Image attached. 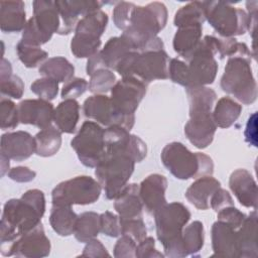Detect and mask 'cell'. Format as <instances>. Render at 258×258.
<instances>
[{
    "label": "cell",
    "instance_id": "1",
    "mask_svg": "<svg viewBox=\"0 0 258 258\" xmlns=\"http://www.w3.org/2000/svg\"><path fill=\"white\" fill-rule=\"evenodd\" d=\"M45 212V197L42 190H26L20 199H10L3 207L0 224L1 246L11 244L21 235L41 223Z\"/></svg>",
    "mask_w": 258,
    "mask_h": 258
},
{
    "label": "cell",
    "instance_id": "2",
    "mask_svg": "<svg viewBox=\"0 0 258 258\" xmlns=\"http://www.w3.org/2000/svg\"><path fill=\"white\" fill-rule=\"evenodd\" d=\"M167 15L166 6L161 2L136 6L129 27L122 34L131 41L138 52L163 49V41L157 34L165 27Z\"/></svg>",
    "mask_w": 258,
    "mask_h": 258
},
{
    "label": "cell",
    "instance_id": "3",
    "mask_svg": "<svg viewBox=\"0 0 258 258\" xmlns=\"http://www.w3.org/2000/svg\"><path fill=\"white\" fill-rule=\"evenodd\" d=\"M156 236L164 249V255L170 258L185 257L182 246V231L191 215L179 202L165 204L154 213Z\"/></svg>",
    "mask_w": 258,
    "mask_h": 258
},
{
    "label": "cell",
    "instance_id": "4",
    "mask_svg": "<svg viewBox=\"0 0 258 258\" xmlns=\"http://www.w3.org/2000/svg\"><path fill=\"white\" fill-rule=\"evenodd\" d=\"M135 163L128 147L106 148L104 157L95 167V175L105 191L106 199L114 200L127 184Z\"/></svg>",
    "mask_w": 258,
    "mask_h": 258
},
{
    "label": "cell",
    "instance_id": "5",
    "mask_svg": "<svg viewBox=\"0 0 258 258\" xmlns=\"http://www.w3.org/2000/svg\"><path fill=\"white\" fill-rule=\"evenodd\" d=\"M160 158L165 168L178 179L199 178L214 172V162L210 156L202 152H191L177 141L166 144Z\"/></svg>",
    "mask_w": 258,
    "mask_h": 258
},
{
    "label": "cell",
    "instance_id": "6",
    "mask_svg": "<svg viewBox=\"0 0 258 258\" xmlns=\"http://www.w3.org/2000/svg\"><path fill=\"white\" fill-rule=\"evenodd\" d=\"M168 54L164 49L132 51L116 67L115 71L122 77H135L145 84L168 78Z\"/></svg>",
    "mask_w": 258,
    "mask_h": 258
},
{
    "label": "cell",
    "instance_id": "7",
    "mask_svg": "<svg viewBox=\"0 0 258 258\" xmlns=\"http://www.w3.org/2000/svg\"><path fill=\"white\" fill-rule=\"evenodd\" d=\"M251 58L229 57L221 78L222 90L234 96L244 105L253 104L257 99V84L251 69Z\"/></svg>",
    "mask_w": 258,
    "mask_h": 258
},
{
    "label": "cell",
    "instance_id": "8",
    "mask_svg": "<svg viewBox=\"0 0 258 258\" xmlns=\"http://www.w3.org/2000/svg\"><path fill=\"white\" fill-rule=\"evenodd\" d=\"M218 53V37L206 35L186 59L187 88L207 87L214 83L218 73V62L215 55Z\"/></svg>",
    "mask_w": 258,
    "mask_h": 258
},
{
    "label": "cell",
    "instance_id": "9",
    "mask_svg": "<svg viewBox=\"0 0 258 258\" xmlns=\"http://www.w3.org/2000/svg\"><path fill=\"white\" fill-rule=\"evenodd\" d=\"M205 18L222 37L243 35L248 31L247 12L225 1H204Z\"/></svg>",
    "mask_w": 258,
    "mask_h": 258
},
{
    "label": "cell",
    "instance_id": "10",
    "mask_svg": "<svg viewBox=\"0 0 258 258\" xmlns=\"http://www.w3.org/2000/svg\"><path fill=\"white\" fill-rule=\"evenodd\" d=\"M147 91V84L135 77H125L111 89V103L123 120L124 127L130 131L135 123V111L143 100Z\"/></svg>",
    "mask_w": 258,
    "mask_h": 258
},
{
    "label": "cell",
    "instance_id": "11",
    "mask_svg": "<svg viewBox=\"0 0 258 258\" xmlns=\"http://www.w3.org/2000/svg\"><path fill=\"white\" fill-rule=\"evenodd\" d=\"M102 186L89 175H79L59 182L51 191L52 206L90 205L100 198Z\"/></svg>",
    "mask_w": 258,
    "mask_h": 258
},
{
    "label": "cell",
    "instance_id": "12",
    "mask_svg": "<svg viewBox=\"0 0 258 258\" xmlns=\"http://www.w3.org/2000/svg\"><path fill=\"white\" fill-rule=\"evenodd\" d=\"M103 127L94 121H85L77 135L72 139L71 146L76 151L82 164L95 168L106 152Z\"/></svg>",
    "mask_w": 258,
    "mask_h": 258
},
{
    "label": "cell",
    "instance_id": "13",
    "mask_svg": "<svg viewBox=\"0 0 258 258\" xmlns=\"http://www.w3.org/2000/svg\"><path fill=\"white\" fill-rule=\"evenodd\" d=\"M50 241L44 233L42 224L21 235L11 244L1 246L3 256H16L24 258H42L50 253Z\"/></svg>",
    "mask_w": 258,
    "mask_h": 258
},
{
    "label": "cell",
    "instance_id": "14",
    "mask_svg": "<svg viewBox=\"0 0 258 258\" xmlns=\"http://www.w3.org/2000/svg\"><path fill=\"white\" fill-rule=\"evenodd\" d=\"M216 130L211 109L189 108V120L184 125V134L194 146L199 149L208 147L214 140Z\"/></svg>",
    "mask_w": 258,
    "mask_h": 258
},
{
    "label": "cell",
    "instance_id": "15",
    "mask_svg": "<svg viewBox=\"0 0 258 258\" xmlns=\"http://www.w3.org/2000/svg\"><path fill=\"white\" fill-rule=\"evenodd\" d=\"M55 4L61 21L57 33L64 35L75 30L80 16L84 17L89 13L101 10L104 3L94 0H57Z\"/></svg>",
    "mask_w": 258,
    "mask_h": 258
},
{
    "label": "cell",
    "instance_id": "16",
    "mask_svg": "<svg viewBox=\"0 0 258 258\" xmlns=\"http://www.w3.org/2000/svg\"><path fill=\"white\" fill-rule=\"evenodd\" d=\"M83 112L87 118L105 127L113 125L124 127L123 120L115 112L110 97L104 94H95L87 98L83 104Z\"/></svg>",
    "mask_w": 258,
    "mask_h": 258
},
{
    "label": "cell",
    "instance_id": "17",
    "mask_svg": "<svg viewBox=\"0 0 258 258\" xmlns=\"http://www.w3.org/2000/svg\"><path fill=\"white\" fill-rule=\"evenodd\" d=\"M19 121L22 124H29L39 129L46 128L53 121L54 108L49 101L38 99H26L18 105Z\"/></svg>",
    "mask_w": 258,
    "mask_h": 258
},
{
    "label": "cell",
    "instance_id": "18",
    "mask_svg": "<svg viewBox=\"0 0 258 258\" xmlns=\"http://www.w3.org/2000/svg\"><path fill=\"white\" fill-rule=\"evenodd\" d=\"M167 179L159 173H152L146 176L139 184V197L143 209L150 215L166 204L165 191Z\"/></svg>",
    "mask_w": 258,
    "mask_h": 258
},
{
    "label": "cell",
    "instance_id": "19",
    "mask_svg": "<svg viewBox=\"0 0 258 258\" xmlns=\"http://www.w3.org/2000/svg\"><path fill=\"white\" fill-rule=\"evenodd\" d=\"M0 153L15 161H22L35 153V140L26 131L4 133L0 140Z\"/></svg>",
    "mask_w": 258,
    "mask_h": 258
},
{
    "label": "cell",
    "instance_id": "20",
    "mask_svg": "<svg viewBox=\"0 0 258 258\" xmlns=\"http://www.w3.org/2000/svg\"><path fill=\"white\" fill-rule=\"evenodd\" d=\"M229 186L243 207L257 209V183L247 169L234 170L229 177Z\"/></svg>",
    "mask_w": 258,
    "mask_h": 258
},
{
    "label": "cell",
    "instance_id": "21",
    "mask_svg": "<svg viewBox=\"0 0 258 258\" xmlns=\"http://www.w3.org/2000/svg\"><path fill=\"white\" fill-rule=\"evenodd\" d=\"M33 20L36 27L49 39L60 28V16L55 1L35 0L32 2Z\"/></svg>",
    "mask_w": 258,
    "mask_h": 258
},
{
    "label": "cell",
    "instance_id": "22",
    "mask_svg": "<svg viewBox=\"0 0 258 258\" xmlns=\"http://www.w3.org/2000/svg\"><path fill=\"white\" fill-rule=\"evenodd\" d=\"M258 216L254 210L246 216L242 225L236 230L237 254L242 258H256L258 256L257 243Z\"/></svg>",
    "mask_w": 258,
    "mask_h": 258
},
{
    "label": "cell",
    "instance_id": "23",
    "mask_svg": "<svg viewBox=\"0 0 258 258\" xmlns=\"http://www.w3.org/2000/svg\"><path fill=\"white\" fill-rule=\"evenodd\" d=\"M236 230L230 225L216 221L211 229L213 256L218 257H238Z\"/></svg>",
    "mask_w": 258,
    "mask_h": 258
},
{
    "label": "cell",
    "instance_id": "24",
    "mask_svg": "<svg viewBox=\"0 0 258 258\" xmlns=\"http://www.w3.org/2000/svg\"><path fill=\"white\" fill-rule=\"evenodd\" d=\"M114 200V209L119 220L142 218L144 209L139 197V184H126Z\"/></svg>",
    "mask_w": 258,
    "mask_h": 258
},
{
    "label": "cell",
    "instance_id": "25",
    "mask_svg": "<svg viewBox=\"0 0 258 258\" xmlns=\"http://www.w3.org/2000/svg\"><path fill=\"white\" fill-rule=\"evenodd\" d=\"M26 22L23 1H0V28L3 32H19L24 29Z\"/></svg>",
    "mask_w": 258,
    "mask_h": 258
},
{
    "label": "cell",
    "instance_id": "26",
    "mask_svg": "<svg viewBox=\"0 0 258 258\" xmlns=\"http://www.w3.org/2000/svg\"><path fill=\"white\" fill-rule=\"evenodd\" d=\"M221 186V182L212 175L197 178L185 190V199L199 210H208L210 208V199L212 195Z\"/></svg>",
    "mask_w": 258,
    "mask_h": 258
},
{
    "label": "cell",
    "instance_id": "27",
    "mask_svg": "<svg viewBox=\"0 0 258 258\" xmlns=\"http://www.w3.org/2000/svg\"><path fill=\"white\" fill-rule=\"evenodd\" d=\"M203 35V25L192 24L178 27L172 40L173 50L187 59L200 43Z\"/></svg>",
    "mask_w": 258,
    "mask_h": 258
},
{
    "label": "cell",
    "instance_id": "28",
    "mask_svg": "<svg viewBox=\"0 0 258 258\" xmlns=\"http://www.w3.org/2000/svg\"><path fill=\"white\" fill-rule=\"evenodd\" d=\"M132 51H136L133 44L126 36L121 34L120 36L111 37L100 50V54L105 68L115 71L118 63Z\"/></svg>",
    "mask_w": 258,
    "mask_h": 258
},
{
    "label": "cell",
    "instance_id": "29",
    "mask_svg": "<svg viewBox=\"0 0 258 258\" xmlns=\"http://www.w3.org/2000/svg\"><path fill=\"white\" fill-rule=\"evenodd\" d=\"M79 119L80 104L75 99H66L54 109L53 122L61 133H74L77 129Z\"/></svg>",
    "mask_w": 258,
    "mask_h": 258
},
{
    "label": "cell",
    "instance_id": "30",
    "mask_svg": "<svg viewBox=\"0 0 258 258\" xmlns=\"http://www.w3.org/2000/svg\"><path fill=\"white\" fill-rule=\"evenodd\" d=\"M107 24L108 15L104 11L98 10L87 14L79 20L75 28V34L87 38L101 39Z\"/></svg>",
    "mask_w": 258,
    "mask_h": 258
},
{
    "label": "cell",
    "instance_id": "31",
    "mask_svg": "<svg viewBox=\"0 0 258 258\" xmlns=\"http://www.w3.org/2000/svg\"><path fill=\"white\" fill-rule=\"evenodd\" d=\"M78 215L70 206H52L49 215V224L59 236L67 237L74 234Z\"/></svg>",
    "mask_w": 258,
    "mask_h": 258
},
{
    "label": "cell",
    "instance_id": "32",
    "mask_svg": "<svg viewBox=\"0 0 258 258\" xmlns=\"http://www.w3.org/2000/svg\"><path fill=\"white\" fill-rule=\"evenodd\" d=\"M242 106L230 97H223L218 100L212 112L217 127L229 128L240 117Z\"/></svg>",
    "mask_w": 258,
    "mask_h": 258
},
{
    "label": "cell",
    "instance_id": "33",
    "mask_svg": "<svg viewBox=\"0 0 258 258\" xmlns=\"http://www.w3.org/2000/svg\"><path fill=\"white\" fill-rule=\"evenodd\" d=\"M42 77L51 78L58 83H67L74 78L75 68L63 56H53L46 59L38 69Z\"/></svg>",
    "mask_w": 258,
    "mask_h": 258
},
{
    "label": "cell",
    "instance_id": "34",
    "mask_svg": "<svg viewBox=\"0 0 258 258\" xmlns=\"http://www.w3.org/2000/svg\"><path fill=\"white\" fill-rule=\"evenodd\" d=\"M35 153L41 157L54 155L61 145V132L54 126L50 125L41 129L34 136Z\"/></svg>",
    "mask_w": 258,
    "mask_h": 258
},
{
    "label": "cell",
    "instance_id": "35",
    "mask_svg": "<svg viewBox=\"0 0 258 258\" xmlns=\"http://www.w3.org/2000/svg\"><path fill=\"white\" fill-rule=\"evenodd\" d=\"M100 233V215L95 212H84L78 215L75 238L81 243L95 239Z\"/></svg>",
    "mask_w": 258,
    "mask_h": 258
},
{
    "label": "cell",
    "instance_id": "36",
    "mask_svg": "<svg viewBox=\"0 0 258 258\" xmlns=\"http://www.w3.org/2000/svg\"><path fill=\"white\" fill-rule=\"evenodd\" d=\"M182 246L186 256H197L205 242L204 225L201 221H194L182 231Z\"/></svg>",
    "mask_w": 258,
    "mask_h": 258
},
{
    "label": "cell",
    "instance_id": "37",
    "mask_svg": "<svg viewBox=\"0 0 258 258\" xmlns=\"http://www.w3.org/2000/svg\"><path fill=\"white\" fill-rule=\"evenodd\" d=\"M205 21L204 1H194L183 5L175 12L173 18V23L177 28L192 24L203 25Z\"/></svg>",
    "mask_w": 258,
    "mask_h": 258
},
{
    "label": "cell",
    "instance_id": "38",
    "mask_svg": "<svg viewBox=\"0 0 258 258\" xmlns=\"http://www.w3.org/2000/svg\"><path fill=\"white\" fill-rule=\"evenodd\" d=\"M16 52L20 61L29 69L41 66L48 56V53L39 46H30L19 41L16 45Z\"/></svg>",
    "mask_w": 258,
    "mask_h": 258
},
{
    "label": "cell",
    "instance_id": "39",
    "mask_svg": "<svg viewBox=\"0 0 258 258\" xmlns=\"http://www.w3.org/2000/svg\"><path fill=\"white\" fill-rule=\"evenodd\" d=\"M116 84V76L109 69H100L90 76L89 91L94 94H105Z\"/></svg>",
    "mask_w": 258,
    "mask_h": 258
},
{
    "label": "cell",
    "instance_id": "40",
    "mask_svg": "<svg viewBox=\"0 0 258 258\" xmlns=\"http://www.w3.org/2000/svg\"><path fill=\"white\" fill-rule=\"evenodd\" d=\"M101 39L87 38L79 35H74L71 41V51L77 58L91 57L99 51Z\"/></svg>",
    "mask_w": 258,
    "mask_h": 258
},
{
    "label": "cell",
    "instance_id": "41",
    "mask_svg": "<svg viewBox=\"0 0 258 258\" xmlns=\"http://www.w3.org/2000/svg\"><path fill=\"white\" fill-rule=\"evenodd\" d=\"M20 123L18 107L14 102L4 97L0 101V126L2 130L14 129Z\"/></svg>",
    "mask_w": 258,
    "mask_h": 258
},
{
    "label": "cell",
    "instance_id": "42",
    "mask_svg": "<svg viewBox=\"0 0 258 258\" xmlns=\"http://www.w3.org/2000/svg\"><path fill=\"white\" fill-rule=\"evenodd\" d=\"M30 90L40 99L50 102L58 94V82L51 78L42 77L31 84Z\"/></svg>",
    "mask_w": 258,
    "mask_h": 258
},
{
    "label": "cell",
    "instance_id": "43",
    "mask_svg": "<svg viewBox=\"0 0 258 258\" xmlns=\"http://www.w3.org/2000/svg\"><path fill=\"white\" fill-rule=\"evenodd\" d=\"M135 8L136 5L132 2H117L113 9V22L115 26L123 31L126 30L130 25L132 13Z\"/></svg>",
    "mask_w": 258,
    "mask_h": 258
},
{
    "label": "cell",
    "instance_id": "44",
    "mask_svg": "<svg viewBox=\"0 0 258 258\" xmlns=\"http://www.w3.org/2000/svg\"><path fill=\"white\" fill-rule=\"evenodd\" d=\"M121 235H127L131 237L136 243L143 240L147 235V229L142 218L120 220Z\"/></svg>",
    "mask_w": 258,
    "mask_h": 258
},
{
    "label": "cell",
    "instance_id": "45",
    "mask_svg": "<svg viewBox=\"0 0 258 258\" xmlns=\"http://www.w3.org/2000/svg\"><path fill=\"white\" fill-rule=\"evenodd\" d=\"M1 95L8 98L20 99L24 93V83L20 77L12 75L9 78L0 81Z\"/></svg>",
    "mask_w": 258,
    "mask_h": 258
},
{
    "label": "cell",
    "instance_id": "46",
    "mask_svg": "<svg viewBox=\"0 0 258 258\" xmlns=\"http://www.w3.org/2000/svg\"><path fill=\"white\" fill-rule=\"evenodd\" d=\"M100 232L108 237H119L121 235L119 216L110 211L100 214Z\"/></svg>",
    "mask_w": 258,
    "mask_h": 258
},
{
    "label": "cell",
    "instance_id": "47",
    "mask_svg": "<svg viewBox=\"0 0 258 258\" xmlns=\"http://www.w3.org/2000/svg\"><path fill=\"white\" fill-rule=\"evenodd\" d=\"M168 77L170 80L184 88H187V63L178 59L171 58L168 61Z\"/></svg>",
    "mask_w": 258,
    "mask_h": 258
},
{
    "label": "cell",
    "instance_id": "48",
    "mask_svg": "<svg viewBox=\"0 0 258 258\" xmlns=\"http://www.w3.org/2000/svg\"><path fill=\"white\" fill-rule=\"evenodd\" d=\"M89 88L88 82L83 78H73L67 82L62 89L60 96L63 100L66 99H77L82 96Z\"/></svg>",
    "mask_w": 258,
    "mask_h": 258
},
{
    "label": "cell",
    "instance_id": "49",
    "mask_svg": "<svg viewBox=\"0 0 258 258\" xmlns=\"http://www.w3.org/2000/svg\"><path fill=\"white\" fill-rule=\"evenodd\" d=\"M245 218L246 215L235 208V206L226 207L217 212V220L230 225L234 229H238L244 222Z\"/></svg>",
    "mask_w": 258,
    "mask_h": 258
},
{
    "label": "cell",
    "instance_id": "50",
    "mask_svg": "<svg viewBox=\"0 0 258 258\" xmlns=\"http://www.w3.org/2000/svg\"><path fill=\"white\" fill-rule=\"evenodd\" d=\"M136 242L127 235H121L114 246V257L133 258L136 257Z\"/></svg>",
    "mask_w": 258,
    "mask_h": 258
},
{
    "label": "cell",
    "instance_id": "51",
    "mask_svg": "<svg viewBox=\"0 0 258 258\" xmlns=\"http://www.w3.org/2000/svg\"><path fill=\"white\" fill-rule=\"evenodd\" d=\"M165 255L155 248V240L152 237H145L137 243L136 258H163Z\"/></svg>",
    "mask_w": 258,
    "mask_h": 258
},
{
    "label": "cell",
    "instance_id": "52",
    "mask_svg": "<svg viewBox=\"0 0 258 258\" xmlns=\"http://www.w3.org/2000/svg\"><path fill=\"white\" fill-rule=\"evenodd\" d=\"M210 206L217 213L226 207L234 206V201H233L231 195L229 194V191L220 186L212 195V197L210 199Z\"/></svg>",
    "mask_w": 258,
    "mask_h": 258
},
{
    "label": "cell",
    "instance_id": "53",
    "mask_svg": "<svg viewBox=\"0 0 258 258\" xmlns=\"http://www.w3.org/2000/svg\"><path fill=\"white\" fill-rule=\"evenodd\" d=\"M7 175L16 182H29L35 178L36 172L27 166H16L11 168Z\"/></svg>",
    "mask_w": 258,
    "mask_h": 258
},
{
    "label": "cell",
    "instance_id": "54",
    "mask_svg": "<svg viewBox=\"0 0 258 258\" xmlns=\"http://www.w3.org/2000/svg\"><path fill=\"white\" fill-rule=\"evenodd\" d=\"M82 257H105L110 256L109 252L107 251L106 247L101 243V241L95 239L90 240L87 242L83 253L81 254Z\"/></svg>",
    "mask_w": 258,
    "mask_h": 258
},
{
    "label": "cell",
    "instance_id": "55",
    "mask_svg": "<svg viewBox=\"0 0 258 258\" xmlns=\"http://www.w3.org/2000/svg\"><path fill=\"white\" fill-rule=\"evenodd\" d=\"M257 1H247L246 2V8H247V15L249 19V28L248 31H250V34L253 38V56L256 57V48H255V30H256V24H257Z\"/></svg>",
    "mask_w": 258,
    "mask_h": 258
},
{
    "label": "cell",
    "instance_id": "56",
    "mask_svg": "<svg viewBox=\"0 0 258 258\" xmlns=\"http://www.w3.org/2000/svg\"><path fill=\"white\" fill-rule=\"evenodd\" d=\"M245 140L250 145H253L254 147L257 146V113H253L246 124L245 128Z\"/></svg>",
    "mask_w": 258,
    "mask_h": 258
},
{
    "label": "cell",
    "instance_id": "57",
    "mask_svg": "<svg viewBox=\"0 0 258 258\" xmlns=\"http://www.w3.org/2000/svg\"><path fill=\"white\" fill-rule=\"evenodd\" d=\"M100 69H106V68L103 63V60H102V57L100 54V50H99L94 55H92L91 57L88 58L87 66H86V72H87L88 76H91L96 71H98Z\"/></svg>",
    "mask_w": 258,
    "mask_h": 258
},
{
    "label": "cell",
    "instance_id": "58",
    "mask_svg": "<svg viewBox=\"0 0 258 258\" xmlns=\"http://www.w3.org/2000/svg\"><path fill=\"white\" fill-rule=\"evenodd\" d=\"M10 76H12L11 63L7 59L2 57V60H1V71H0V81L5 80V79L9 78Z\"/></svg>",
    "mask_w": 258,
    "mask_h": 258
},
{
    "label": "cell",
    "instance_id": "59",
    "mask_svg": "<svg viewBox=\"0 0 258 258\" xmlns=\"http://www.w3.org/2000/svg\"><path fill=\"white\" fill-rule=\"evenodd\" d=\"M9 160L10 159L8 157L1 154V176H4L5 173H8V171L10 170L9 169V166H10Z\"/></svg>",
    "mask_w": 258,
    "mask_h": 258
}]
</instances>
